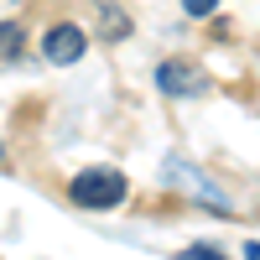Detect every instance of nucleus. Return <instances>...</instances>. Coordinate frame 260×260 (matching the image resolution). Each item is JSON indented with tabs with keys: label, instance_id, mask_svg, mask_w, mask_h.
<instances>
[{
	"label": "nucleus",
	"instance_id": "8",
	"mask_svg": "<svg viewBox=\"0 0 260 260\" xmlns=\"http://www.w3.org/2000/svg\"><path fill=\"white\" fill-rule=\"evenodd\" d=\"M182 11H187L192 21H208L213 11H219V0H182Z\"/></svg>",
	"mask_w": 260,
	"mask_h": 260
},
{
	"label": "nucleus",
	"instance_id": "2",
	"mask_svg": "<svg viewBox=\"0 0 260 260\" xmlns=\"http://www.w3.org/2000/svg\"><path fill=\"white\" fill-rule=\"evenodd\" d=\"M156 89L167 99H198V94H208V73L192 57H167V62H156Z\"/></svg>",
	"mask_w": 260,
	"mask_h": 260
},
{
	"label": "nucleus",
	"instance_id": "3",
	"mask_svg": "<svg viewBox=\"0 0 260 260\" xmlns=\"http://www.w3.org/2000/svg\"><path fill=\"white\" fill-rule=\"evenodd\" d=\"M83 47H89V37H83V26H73V21H57V26L42 37V57L57 62V68L78 62V57H83Z\"/></svg>",
	"mask_w": 260,
	"mask_h": 260
},
{
	"label": "nucleus",
	"instance_id": "10",
	"mask_svg": "<svg viewBox=\"0 0 260 260\" xmlns=\"http://www.w3.org/2000/svg\"><path fill=\"white\" fill-rule=\"evenodd\" d=\"M0 161H6V141H0Z\"/></svg>",
	"mask_w": 260,
	"mask_h": 260
},
{
	"label": "nucleus",
	"instance_id": "5",
	"mask_svg": "<svg viewBox=\"0 0 260 260\" xmlns=\"http://www.w3.org/2000/svg\"><path fill=\"white\" fill-rule=\"evenodd\" d=\"M99 37H104V42H120V37H130V16L115 6V0H99Z\"/></svg>",
	"mask_w": 260,
	"mask_h": 260
},
{
	"label": "nucleus",
	"instance_id": "6",
	"mask_svg": "<svg viewBox=\"0 0 260 260\" xmlns=\"http://www.w3.org/2000/svg\"><path fill=\"white\" fill-rule=\"evenodd\" d=\"M21 47H26V31H21V21H0V62L21 57Z\"/></svg>",
	"mask_w": 260,
	"mask_h": 260
},
{
	"label": "nucleus",
	"instance_id": "7",
	"mask_svg": "<svg viewBox=\"0 0 260 260\" xmlns=\"http://www.w3.org/2000/svg\"><path fill=\"white\" fill-rule=\"evenodd\" d=\"M177 260H224V250L219 245H187V250H177Z\"/></svg>",
	"mask_w": 260,
	"mask_h": 260
},
{
	"label": "nucleus",
	"instance_id": "1",
	"mask_svg": "<svg viewBox=\"0 0 260 260\" xmlns=\"http://www.w3.org/2000/svg\"><path fill=\"white\" fill-rule=\"evenodd\" d=\"M125 192H130V182H125V172H115V167H83L78 177L68 182V198L78 208H120Z\"/></svg>",
	"mask_w": 260,
	"mask_h": 260
},
{
	"label": "nucleus",
	"instance_id": "4",
	"mask_svg": "<svg viewBox=\"0 0 260 260\" xmlns=\"http://www.w3.org/2000/svg\"><path fill=\"white\" fill-rule=\"evenodd\" d=\"M161 182H172V187L192 192L198 203H213V208H224V192L213 187V182H203V172H192L187 161H167V167H161Z\"/></svg>",
	"mask_w": 260,
	"mask_h": 260
},
{
	"label": "nucleus",
	"instance_id": "9",
	"mask_svg": "<svg viewBox=\"0 0 260 260\" xmlns=\"http://www.w3.org/2000/svg\"><path fill=\"white\" fill-rule=\"evenodd\" d=\"M245 260H260V245H245Z\"/></svg>",
	"mask_w": 260,
	"mask_h": 260
}]
</instances>
